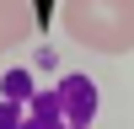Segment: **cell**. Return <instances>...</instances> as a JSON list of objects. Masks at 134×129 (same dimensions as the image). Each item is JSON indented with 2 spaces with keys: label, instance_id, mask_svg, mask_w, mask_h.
I'll use <instances>...</instances> for the list:
<instances>
[{
  "label": "cell",
  "instance_id": "cell-1",
  "mask_svg": "<svg viewBox=\"0 0 134 129\" xmlns=\"http://www.w3.org/2000/svg\"><path fill=\"white\" fill-rule=\"evenodd\" d=\"M64 38L91 54H129L134 49V0H59Z\"/></svg>",
  "mask_w": 134,
  "mask_h": 129
},
{
  "label": "cell",
  "instance_id": "cell-2",
  "mask_svg": "<svg viewBox=\"0 0 134 129\" xmlns=\"http://www.w3.org/2000/svg\"><path fill=\"white\" fill-rule=\"evenodd\" d=\"M0 129H64L59 97L54 92H32V97H5L0 102Z\"/></svg>",
  "mask_w": 134,
  "mask_h": 129
},
{
  "label": "cell",
  "instance_id": "cell-3",
  "mask_svg": "<svg viewBox=\"0 0 134 129\" xmlns=\"http://www.w3.org/2000/svg\"><path fill=\"white\" fill-rule=\"evenodd\" d=\"M54 97H59V113H64V124H75V129H91V118H97V86L86 81V75H64V81L54 86Z\"/></svg>",
  "mask_w": 134,
  "mask_h": 129
},
{
  "label": "cell",
  "instance_id": "cell-4",
  "mask_svg": "<svg viewBox=\"0 0 134 129\" xmlns=\"http://www.w3.org/2000/svg\"><path fill=\"white\" fill-rule=\"evenodd\" d=\"M32 11H27V0H0V54H11L16 43H27L32 38Z\"/></svg>",
  "mask_w": 134,
  "mask_h": 129
},
{
  "label": "cell",
  "instance_id": "cell-5",
  "mask_svg": "<svg viewBox=\"0 0 134 129\" xmlns=\"http://www.w3.org/2000/svg\"><path fill=\"white\" fill-rule=\"evenodd\" d=\"M32 92H38V86H32L27 70H11V75H5V97H16V102H21V97H32Z\"/></svg>",
  "mask_w": 134,
  "mask_h": 129
},
{
  "label": "cell",
  "instance_id": "cell-6",
  "mask_svg": "<svg viewBox=\"0 0 134 129\" xmlns=\"http://www.w3.org/2000/svg\"><path fill=\"white\" fill-rule=\"evenodd\" d=\"M27 11H32V27H48L59 16V0H27Z\"/></svg>",
  "mask_w": 134,
  "mask_h": 129
},
{
  "label": "cell",
  "instance_id": "cell-7",
  "mask_svg": "<svg viewBox=\"0 0 134 129\" xmlns=\"http://www.w3.org/2000/svg\"><path fill=\"white\" fill-rule=\"evenodd\" d=\"M64 129H75V124H64Z\"/></svg>",
  "mask_w": 134,
  "mask_h": 129
}]
</instances>
